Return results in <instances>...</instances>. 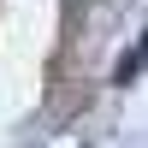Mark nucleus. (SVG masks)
Returning a JSON list of instances; mask_svg holds the SVG:
<instances>
[{
    "label": "nucleus",
    "instance_id": "obj_1",
    "mask_svg": "<svg viewBox=\"0 0 148 148\" xmlns=\"http://www.w3.org/2000/svg\"><path fill=\"white\" fill-rule=\"evenodd\" d=\"M142 65H148V36H142V47H136V53H125V59H119V83H130Z\"/></svg>",
    "mask_w": 148,
    "mask_h": 148
}]
</instances>
